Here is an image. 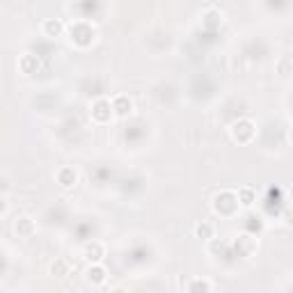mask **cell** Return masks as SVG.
I'll return each mask as SVG.
<instances>
[{"mask_svg":"<svg viewBox=\"0 0 293 293\" xmlns=\"http://www.w3.org/2000/svg\"><path fill=\"white\" fill-rule=\"evenodd\" d=\"M82 252H85V256L92 264H98V261L104 259V243H96V240H92V243H87L85 248H82Z\"/></svg>","mask_w":293,"mask_h":293,"instance_id":"obj_3","label":"cell"},{"mask_svg":"<svg viewBox=\"0 0 293 293\" xmlns=\"http://www.w3.org/2000/svg\"><path fill=\"white\" fill-rule=\"evenodd\" d=\"M195 234L200 236V238H204V240L213 238V224H211V222H202V224H197V227H195Z\"/></svg>","mask_w":293,"mask_h":293,"instance_id":"obj_11","label":"cell"},{"mask_svg":"<svg viewBox=\"0 0 293 293\" xmlns=\"http://www.w3.org/2000/svg\"><path fill=\"white\" fill-rule=\"evenodd\" d=\"M85 277H87V282H92V284H104L106 282V268L101 266V264H92V266L85 270Z\"/></svg>","mask_w":293,"mask_h":293,"instance_id":"obj_4","label":"cell"},{"mask_svg":"<svg viewBox=\"0 0 293 293\" xmlns=\"http://www.w3.org/2000/svg\"><path fill=\"white\" fill-rule=\"evenodd\" d=\"M78 179V174L74 168H62L60 172H58V184L62 186V188H71V186L76 184Z\"/></svg>","mask_w":293,"mask_h":293,"instance_id":"obj_5","label":"cell"},{"mask_svg":"<svg viewBox=\"0 0 293 293\" xmlns=\"http://www.w3.org/2000/svg\"><path fill=\"white\" fill-rule=\"evenodd\" d=\"M44 32L46 34H60L62 32V23L60 21H53V18H48V21H44Z\"/></svg>","mask_w":293,"mask_h":293,"instance_id":"obj_12","label":"cell"},{"mask_svg":"<svg viewBox=\"0 0 293 293\" xmlns=\"http://www.w3.org/2000/svg\"><path fill=\"white\" fill-rule=\"evenodd\" d=\"M110 293H126V291H124V288H120V286H117V288H112Z\"/></svg>","mask_w":293,"mask_h":293,"instance_id":"obj_16","label":"cell"},{"mask_svg":"<svg viewBox=\"0 0 293 293\" xmlns=\"http://www.w3.org/2000/svg\"><path fill=\"white\" fill-rule=\"evenodd\" d=\"M288 69H293V62L288 60V58H282V60H277V71H280L282 76H288V74H291Z\"/></svg>","mask_w":293,"mask_h":293,"instance_id":"obj_14","label":"cell"},{"mask_svg":"<svg viewBox=\"0 0 293 293\" xmlns=\"http://www.w3.org/2000/svg\"><path fill=\"white\" fill-rule=\"evenodd\" d=\"M238 248H240V252H243V254H250V252L256 248V243H254V238H252V236L243 234V236H238V240H236V250H238Z\"/></svg>","mask_w":293,"mask_h":293,"instance_id":"obj_7","label":"cell"},{"mask_svg":"<svg viewBox=\"0 0 293 293\" xmlns=\"http://www.w3.org/2000/svg\"><path fill=\"white\" fill-rule=\"evenodd\" d=\"M291 140H293V126H291Z\"/></svg>","mask_w":293,"mask_h":293,"instance_id":"obj_17","label":"cell"},{"mask_svg":"<svg viewBox=\"0 0 293 293\" xmlns=\"http://www.w3.org/2000/svg\"><path fill=\"white\" fill-rule=\"evenodd\" d=\"M50 272H53V275H58V277H64L66 272H69V264H66L64 259H58L53 266H50Z\"/></svg>","mask_w":293,"mask_h":293,"instance_id":"obj_13","label":"cell"},{"mask_svg":"<svg viewBox=\"0 0 293 293\" xmlns=\"http://www.w3.org/2000/svg\"><path fill=\"white\" fill-rule=\"evenodd\" d=\"M14 232H16L21 238H30V236L34 234V222H32V218H28V216L18 218L16 224H14Z\"/></svg>","mask_w":293,"mask_h":293,"instance_id":"obj_2","label":"cell"},{"mask_svg":"<svg viewBox=\"0 0 293 293\" xmlns=\"http://www.w3.org/2000/svg\"><path fill=\"white\" fill-rule=\"evenodd\" d=\"M284 220H286V224H293V206H288L284 211Z\"/></svg>","mask_w":293,"mask_h":293,"instance_id":"obj_15","label":"cell"},{"mask_svg":"<svg viewBox=\"0 0 293 293\" xmlns=\"http://www.w3.org/2000/svg\"><path fill=\"white\" fill-rule=\"evenodd\" d=\"M112 108H114V112L117 114H126V112H130V101L126 96H117L114 98V104H112Z\"/></svg>","mask_w":293,"mask_h":293,"instance_id":"obj_10","label":"cell"},{"mask_svg":"<svg viewBox=\"0 0 293 293\" xmlns=\"http://www.w3.org/2000/svg\"><path fill=\"white\" fill-rule=\"evenodd\" d=\"M188 293H211V284L206 280H192L188 286Z\"/></svg>","mask_w":293,"mask_h":293,"instance_id":"obj_9","label":"cell"},{"mask_svg":"<svg viewBox=\"0 0 293 293\" xmlns=\"http://www.w3.org/2000/svg\"><path fill=\"white\" fill-rule=\"evenodd\" d=\"M232 133H234V140L250 142L252 136H254V124H252L250 120H240V122H236V124H234Z\"/></svg>","mask_w":293,"mask_h":293,"instance_id":"obj_1","label":"cell"},{"mask_svg":"<svg viewBox=\"0 0 293 293\" xmlns=\"http://www.w3.org/2000/svg\"><path fill=\"white\" fill-rule=\"evenodd\" d=\"M254 200H256V195H254V190L252 188H240L238 190V204L240 206L250 208L252 204H254Z\"/></svg>","mask_w":293,"mask_h":293,"instance_id":"obj_8","label":"cell"},{"mask_svg":"<svg viewBox=\"0 0 293 293\" xmlns=\"http://www.w3.org/2000/svg\"><path fill=\"white\" fill-rule=\"evenodd\" d=\"M104 110H110V101L101 98V101H96V104H94V110H92V114H94V120H96V122H108L110 120V114L104 112Z\"/></svg>","mask_w":293,"mask_h":293,"instance_id":"obj_6","label":"cell"}]
</instances>
